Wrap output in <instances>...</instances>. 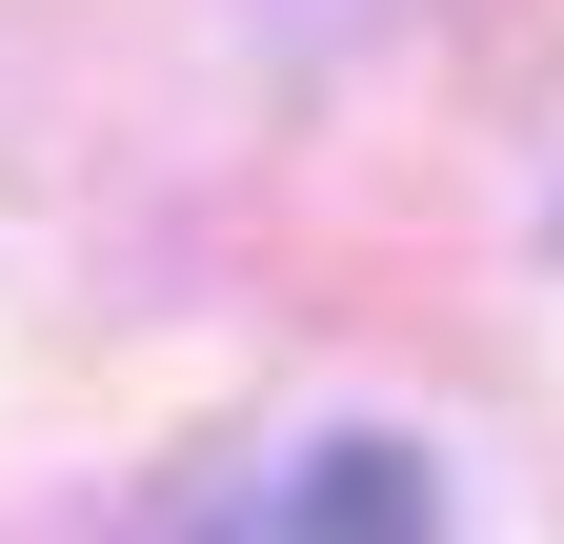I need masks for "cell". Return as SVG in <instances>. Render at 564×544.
<instances>
[{
	"mask_svg": "<svg viewBox=\"0 0 564 544\" xmlns=\"http://www.w3.org/2000/svg\"><path fill=\"white\" fill-rule=\"evenodd\" d=\"M444 504H423V464L403 444H323L303 464V504H282V544H423Z\"/></svg>",
	"mask_w": 564,
	"mask_h": 544,
	"instance_id": "6da1fadb",
	"label": "cell"
}]
</instances>
